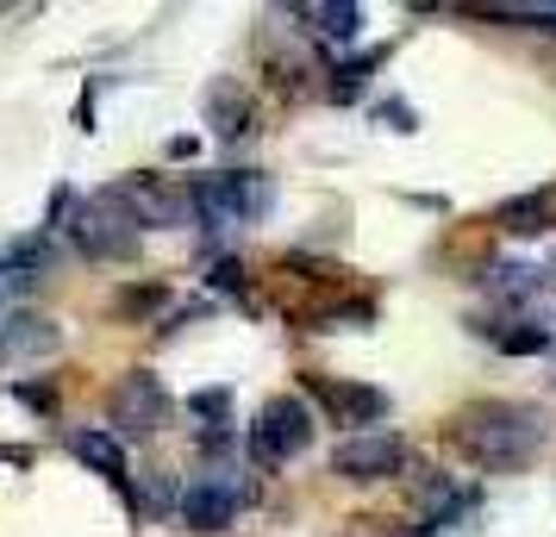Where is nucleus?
Segmentation results:
<instances>
[{"mask_svg":"<svg viewBox=\"0 0 556 537\" xmlns=\"http://www.w3.org/2000/svg\"><path fill=\"white\" fill-rule=\"evenodd\" d=\"M544 432L551 425L531 400H469L444 425V444L456 457H469L476 469H488V475H506V469H526L544 450Z\"/></svg>","mask_w":556,"mask_h":537,"instance_id":"obj_1","label":"nucleus"},{"mask_svg":"<svg viewBox=\"0 0 556 537\" xmlns=\"http://www.w3.org/2000/svg\"><path fill=\"white\" fill-rule=\"evenodd\" d=\"M138 206H131L126 188H106L101 201H88L76 213V244L88 256H106V263H119V256L138 251Z\"/></svg>","mask_w":556,"mask_h":537,"instance_id":"obj_2","label":"nucleus"},{"mask_svg":"<svg viewBox=\"0 0 556 537\" xmlns=\"http://www.w3.org/2000/svg\"><path fill=\"white\" fill-rule=\"evenodd\" d=\"M306 444H313V412H306L301 394L263 400V412H256V425H251V457L263 462V469H276V462L301 457Z\"/></svg>","mask_w":556,"mask_h":537,"instance_id":"obj_3","label":"nucleus"},{"mask_svg":"<svg viewBox=\"0 0 556 537\" xmlns=\"http://www.w3.org/2000/svg\"><path fill=\"white\" fill-rule=\"evenodd\" d=\"M401 469H406L401 432H356L331 450V475H344V482H394Z\"/></svg>","mask_w":556,"mask_h":537,"instance_id":"obj_4","label":"nucleus"},{"mask_svg":"<svg viewBox=\"0 0 556 537\" xmlns=\"http://www.w3.org/2000/svg\"><path fill=\"white\" fill-rule=\"evenodd\" d=\"M238 507H244V482H231L226 469H213V475H201V482H188L181 487V525L188 532H231V519H238Z\"/></svg>","mask_w":556,"mask_h":537,"instance_id":"obj_5","label":"nucleus"},{"mask_svg":"<svg viewBox=\"0 0 556 537\" xmlns=\"http://www.w3.org/2000/svg\"><path fill=\"white\" fill-rule=\"evenodd\" d=\"M169 419V394H163V382H156L151 369H131L126 382L113 387V425L119 432H156Z\"/></svg>","mask_w":556,"mask_h":537,"instance_id":"obj_6","label":"nucleus"},{"mask_svg":"<svg viewBox=\"0 0 556 537\" xmlns=\"http://www.w3.org/2000/svg\"><path fill=\"white\" fill-rule=\"evenodd\" d=\"M306 394L326 412H338L344 425H381L388 419V394L363 382H331V375H306Z\"/></svg>","mask_w":556,"mask_h":537,"instance_id":"obj_7","label":"nucleus"},{"mask_svg":"<svg viewBox=\"0 0 556 537\" xmlns=\"http://www.w3.org/2000/svg\"><path fill=\"white\" fill-rule=\"evenodd\" d=\"M70 450H76L88 469H101L106 482H126V444L113 432H76L70 437Z\"/></svg>","mask_w":556,"mask_h":537,"instance_id":"obj_8","label":"nucleus"},{"mask_svg":"<svg viewBox=\"0 0 556 537\" xmlns=\"http://www.w3.org/2000/svg\"><path fill=\"white\" fill-rule=\"evenodd\" d=\"M488 344L501 350V357H544L556 344L551 325H488Z\"/></svg>","mask_w":556,"mask_h":537,"instance_id":"obj_9","label":"nucleus"},{"mask_svg":"<svg viewBox=\"0 0 556 537\" xmlns=\"http://www.w3.org/2000/svg\"><path fill=\"white\" fill-rule=\"evenodd\" d=\"M494 219H501V231H513V238H531V231L551 226V201H544V194H519V201L494 206Z\"/></svg>","mask_w":556,"mask_h":537,"instance_id":"obj_10","label":"nucleus"},{"mask_svg":"<svg viewBox=\"0 0 556 537\" xmlns=\"http://www.w3.org/2000/svg\"><path fill=\"white\" fill-rule=\"evenodd\" d=\"M551 282H556L551 269H531V263H501L494 269V294L501 301H531V294H544Z\"/></svg>","mask_w":556,"mask_h":537,"instance_id":"obj_11","label":"nucleus"},{"mask_svg":"<svg viewBox=\"0 0 556 537\" xmlns=\"http://www.w3.org/2000/svg\"><path fill=\"white\" fill-rule=\"evenodd\" d=\"M56 344H63V332H56L51 319H20L13 332L0 337V350H20V357H51Z\"/></svg>","mask_w":556,"mask_h":537,"instance_id":"obj_12","label":"nucleus"},{"mask_svg":"<svg viewBox=\"0 0 556 537\" xmlns=\"http://www.w3.org/2000/svg\"><path fill=\"white\" fill-rule=\"evenodd\" d=\"M301 20H313L326 38H356V26H363V7H351V0H331V7H301Z\"/></svg>","mask_w":556,"mask_h":537,"instance_id":"obj_13","label":"nucleus"},{"mask_svg":"<svg viewBox=\"0 0 556 537\" xmlns=\"http://www.w3.org/2000/svg\"><path fill=\"white\" fill-rule=\"evenodd\" d=\"M213 119H219L226 138H244V131H251V106L238 101L231 88H213Z\"/></svg>","mask_w":556,"mask_h":537,"instance_id":"obj_14","label":"nucleus"},{"mask_svg":"<svg viewBox=\"0 0 556 537\" xmlns=\"http://www.w3.org/2000/svg\"><path fill=\"white\" fill-rule=\"evenodd\" d=\"M188 412H194V419H206L213 432H226V419H231V387H201V394L188 400Z\"/></svg>","mask_w":556,"mask_h":537,"instance_id":"obj_15","label":"nucleus"},{"mask_svg":"<svg viewBox=\"0 0 556 537\" xmlns=\"http://www.w3.org/2000/svg\"><path fill=\"white\" fill-rule=\"evenodd\" d=\"M163 301H169V294H163L156 282H144V287H126V294L113 301V312H119V319H131V312H156Z\"/></svg>","mask_w":556,"mask_h":537,"instance_id":"obj_16","label":"nucleus"},{"mask_svg":"<svg viewBox=\"0 0 556 537\" xmlns=\"http://www.w3.org/2000/svg\"><path fill=\"white\" fill-rule=\"evenodd\" d=\"M376 119H381L388 131H419V113H413L406 101H381V106H376Z\"/></svg>","mask_w":556,"mask_h":537,"instance_id":"obj_17","label":"nucleus"},{"mask_svg":"<svg viewBox=\"0 0 556 537\" xmlns=\"http://www.w3.org/2000/svg\"><path fill=\"white\" fill-rule=\"evenodd\" d=\"M13 394H20V400H26V407H38V412H56V394L45 382H20L13 387Z\"/></svg>","mask_w":556,"mask_h":537,"instance_id":"obj_18","label":"nucleus"},{"mask_svg":"<svg viewBox=\"0 0 556 537\" xmlns=\"http://www.w3.org/2000/svg\"><path fill=\"white\" fill-rule=\"evenodd\" d=\"M144 500H151V512H163L169 507V500H176V494H169V475H151V487H144ZM181 507V500H176Z\"/></svg>","mask_w":556,"mask_h":537,"instance_id":"obj_19","label":"nucleus"},{"mask_svg":"<svg viewBox=\"0 0 556 537\" xmlns=\"http://www.w3.org/2000/svg\"><path fill=\"white\" fill-rule=\"evenodd\" d=\"M238 282H244V269H238V263H231V256H226V263L213 269V287H238Z\"/></svg>","mask_w":556,"mask_h":537,"instance_id":"obj_20","label":"nucleus"},{"mask_svg":"<svg viewBox=\"0 0 556 537\" xmlns=\"http://www.w3.org/2000/svg\"><path fill=\"white\" fill-rule=\"evenodd\" d=\"M419 537H438V532H419Z\"/></svg>","mask_w":556,"mask_h":537,"instance_id":"obj_21","label":"nucleus"}]
</instances>
